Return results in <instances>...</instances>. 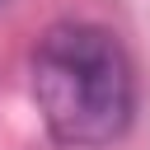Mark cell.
Here are the masks:
<instances>
[{
  "label": "cell",
  "mask_w": 150,
  "mask_h": 150,
  "mask_svg": "<svg viewBox=\"0 0 150 150\" xmlns=\"http://www.w3.org/2000/svg\"><path fill=\"white\" fill-rule=\"evenodd\" d=\"M33 98L52 141L70 150L112 145L136 112L131 56L98 23H56L33 52Z\"/></svg>",
  "instance_id": "1"
}]
</instances>
